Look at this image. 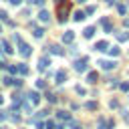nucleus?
<instances>
[{
  "instance_id": "9d476101",
  "label": "nucleus",
  "mask_w": 129,
  "mask_h": 129,
  "mask_svg": "<svg viewBox=\"0 0 129 129\" xmlns=\"http://www.w3.org/2000/svg\"><path fill=\"white\" fill-rule=\"evenodd\" d=\"M73 40H75V32H73V30H67V32L62 34V42H64V44H71Z\"/></svg>"
},
{
  "instance_id": "39448f33",
  "label": "nucleus",
  "mask_w": 129,
  "mask_h": 129,
  "mask_svg": "<svg viewBox=\"0 0 129 129\" xmlns=\"http://www.w3.org/2000/svg\"><path fill=\"white\" fill-rule=\"evenodd\" d=\"M113 127H115V121H113V119L99 117V129H113Z\"/></svg>"
},
{
  "instance_id": "473e14b6",
  "label": "nucleus",
  "mask_w": 129,
  "mask_h": 129,
  "mask_svg": "<svg viewBox=\"0 0 129 129\" xmlns=\"http://www.w3.org/2000/svg\"><path fill=\"white\" fill-rule=\"evenodd\" d=\"M77 93H79V95H85V93H87V91H85V89H83V87H81V85H79V87H77Z\"/></svg>"
},
{
  "instance_id": "f8f14e48",
  "label": "nucleus",
  "mask_w": 129,
  "mask_h": 129,
  "mask_svg": "<svg viewBox=\"0 0 129 129\" xmlns=\"http://www.w3.org/2000/svg\"><path fill=\"white\" fill-rule=\"evenodd\" d=\"M56 119L69 123V121H71V113H67V111H56Z\"/></svg>"
},
{
  "instance_id": "79ce46f5",
  "label": "nucleus",
  "mask_w": 129,
  "mask_h": 129,
  "mask_svg": "<svg viewBox=\"0 0 129 129\" xmlns=\"http://www.w3.org/2000/svg\"><path fill=\"white\" fill-rule=\"evenodd\" d=\"M0 32H2V28H0Z\"/></svg>"
},
{
  "instance_id": "58836bf2",
  "label": "nucleus",
  "mask_w": 129,
  "mask_h": 129,
  "mask_svg": "<svg viewBox=\"0 0 129 129\" xmlns=\"http://www.w3.org/2000/svg\"><path fill=\"white\" fill-rule=\"evenodd\" d=\"M77 2H87V0H77Z\"/></svg>"
},
{
  "instance_id": "f03ea898",
  "label": "nucleus",
  "mask_w": 129,
  "mask_h": 129,
  "mask_svg": "<svg viewBox=\"0 0 129 129\" xmlns=\"http://www.w3.org/2000/svg\"><path fill=\"white\" fill-rule=\"evenodd\" d=\"M14 40L18 42V52H20V56H22V58H28V56L32 54V46H30L28 42H24V40L20 38V34H14Z\"/></svg>"
},
{
  "instance_id": "c85d7f7f",
  "label": "nucleus",
  "mask_w": 129,
  "mask_h": 129,
  "mask_svg": "<svg viewBox=\"0 0 129 129\" xmlns=\"http://www.w3.org/2000/svg\"><path fill=\"white\" fill-rule=\"evenodd\" d=\"M4 119H8V111H0V121H4Z\"/></svg>"
},
{
  "instance_id": "f704fd0d",
  "label": "nucleus",
  "mask_w": 129,
  "mask_h": 129,
  "mask_svg": "<svg viewBox=\"0 0 129 129\" xmlns=\"http://www.w3.org/2000/svg\"><path fill=\"white\" fill-rule=\"evenodd\" d=\"M20 2H22V0H10V4H14V6H18Z\"/></svg>"
},
{
  "instance_id": "bb28decb",
  "label": "nucleus",
  "mask_w": 129,
  "mask_h": 129,
  "mask_svg": "<svg viewBox=\"0 0 129 129\" xmlns=\"http://www.w3.org/2000/svg\"><path fill=\"white\" fill-rule=\"evenodd\" d=\"M46 99H48V103H56V97L52 93H46Z\"/></svg>"
},
{
  "instance_id": "4468645a",
  "label": "nucleus",
  "mask_w": 129,
  "mask_h": 129,
  "mask_svg": "<svg viewBox=\"0 0 129 129\" xmlns=\"http://www.w3.org/2000/svg\"><path fill=\"white\" fill-rule=\"evenodd\" d=\"M32 34H34V38H42V36H44V28L32 24Z\"/></svg>"
},
{
  "instance_id": "412c9836",
  "label": "nucleus",
  "mask_w": 129,
  "mask_h": 129,
  "mask_svg": "<svg viewBox=\"0 0 129 129\" xmlns=\"http://www.w3.org/2000/svg\"><path fill=\"white\" fill-rule=\"evenodd\" d=\"M16 71H18L20 75H24V77L28 75V67H26V64H18V67H16Z\"/></svg>"
},
{
  "instance_id": "7c9ffc66",
  "label": "nucleus",
  "mask_w": 129,
  "mask_h": 129,
  "mask_svg": "<svg viewBox=\"0 0 129 129\" xmlns=\"http://www.w3.org/2000/svg\"><path fill=\"white\" fill-rule=\"evenodd\" d=\"M8 73H10V75H14V73H18V71H16V67H14V64H10V67H8Z\"/></svg>"
},
{
  "instance_id": "0eeeda50",
  "label": "nucleus",
  "mask_w": 129,
  "mask_h": 129,
  "mask_svg": "<svg viewBox=\"0 0 129 129\" xmlns=\"http://www.w3.org/2000/svg\"><path fill=\"white\" fill-rule=\"evenodd\" d=\"M101 26H103V30H105L107 34H111V32H113V24H111V20H109L107 16H103V18H101Z\"/></svg>"
},
{
  "instance_id": "5701e85b",
  "label": "nucleus",
  "mask_w": 129,
  "mask_h": 129,
  "mask_svg": "<svg viewBox=\"0 0 129 129\" xmlns=\"http://www.w3.org/2000/svg\"><path fill=\"white\" fill-rule=\"evenodd\" d=\"M46 115H48V111H38V113H36V117H34L32 121H36V119H44Z\"/></svg>"
},
{
  "instance_id": "6e6552de",
  "label": "nucleus",
  "mask_w": 129,
  "mask_h": 129,
  "mask_svg": "<svg viewBox=\"0 0 129 129\" xmlns=\"http://www.w3.org/2000/svg\"><path fill=\"white\" fill-rule=\"evenodd\" d=\"M48 64H50V58H48V56L38 58V71H40V73H42V71H46V69H48Z\"/></svg>"
},
{
  "instance_id": "4be33fe9",
  "label": "nucleus",
  "mask_w": 129,
  "mask_h": 129,
  "mask_svg": "<svg viewBox=\"0 0 129 129\" xmlns=\"http://www.w3.org/2000/svg\"><path fill=\"white\" fill-rule=\"evenodd\" d=\"M85 109H89V111H97V103H95V101H87V103H85Z\"/></svg>"
},
{
  "instance_id": "f257e3e1",
  "label": "nucleus",
  "mask_w": 129,
  "mask_h": 129,
  "mask_svg": "<svg viewBox=\"0 0 129 129\" xmlns=\"http://www.w3.org/2000/svg\"><path fill=\"white\" fill-rule=\"evenodd\" d=\"M69 12H71V2L69 0H56V16H58V22L60 24L67 22Z\"/></svg>"
},
{
  "instance_id": "dca6fc26",
  "label": "nucleus",
  "mask_w": 129,
  "mask_h": 129,
  "mask_svg": "<svg viewBox=\"0 0 129 129\" xmlns=\"http://www.w3.org/2000/svg\"><path fill=\"white\" fill-rule=\"evenodd\" d=\"M97 81H99V75H97L95 71H91V73L87 75V83H91V85H93V83H97Z\"/></svg>"
},
{
  "instance_id": "c756f323",
  "label": "nucleus",
  "mask_w": 129,
  "mask_h": 129,
  "mask_svg": "<svg viewBox=\"0 0 129 129\" xmlns=\"http://www.w3.org/2000/svg\"><path fill=\"white\" fill-rule=\"evenodd\" d=\"M95 10H97V8H95V6H89V8H87V10H85V14H93V12H95Z\"/></svg>"
},
{
  "instance_id": "1a4fd4ad",
  "label": "nucleus",
  "mask_w": 129,
  "mask_h": 129,
  "mask_svg": "<svg viewBox=\"0 0 129 129\" xmlns=\"http://www.w3.org/2000/svg\"><path fill=\"white\" fill-rule=\"evenodd\" d=\"M64 81H67V73H64V71H56V73H54V83H56V85H62Z\"/></svg>"
},
{
  "instance_id": "20e7f679",
  "label": "nucleus",
  "mask_w": 129,
  "mask_h": 129,
  "mask_svg": "<svg viewBox=\"0 0 129 129\" xmlns=\"http://www.w3.org/2000/svg\"><path fill=\"white\" fill-rule=\"evenodd\" d=\"M24 99H26V101H28V103H30V105H32V107H36V105H38V103H40V95H38V93H36V91H28V93H26V97H24Z\"/></svg>"
},
{
  "instance_id": "393cba45",
  "label": "nucleus",
  "mask_w": 129,
  "mask_h": 129,
  "mask_svg": "<svg viewBox=\"0 0 129 129\" xmlns=\"http://www.w3.org/2000/svg\"><path fill=\"white\" fill-rule=\"evenodd\" d=\"M117 10H119V14H125L127 12V6L125 4H117Z\"/></svg>"
},
{
  "instance_id": "aec40b11",
  "label": "nucleus",
  "mask_w": 129,
  "mask_h": 129,
  "mask_svg": "<svg viewBox=\"0 0 129 129\" xmlns=\"http://www.w3.org/2000/svg\"><path fill=\"white\" fill-rule=\"evenodd\" d=\"M107 52H109L111 56H119V52H121V50H119L117 46H107Z\"/></svg>"
},
{
  "instance_id": "2f4dec72",
  "label": "nucleus",
  "mask_w": 129,
  "mask_h": 129,
  "mask_svg": "<svg viewBox=\"0 0 129 129\" xmlns=\"http://www.w3.org/2000/svg\"><path fill=\"white\" fill-rule=\"evenodd\" d=\"M109 107H111V109H117V107H119V103H117V101H115V99H113V101H111V103H109Z\"/></svg>"
},
{
  "instance_id": "ea45409f",
  "label": "nucleus",
  "mask_w": 129,
  "mask_h": 129,
  "mask_svg": "<svg viewBox=\"0 0 129 129\" xmlns=\"http://www.w3.org/2000/svg\"><path fill=\"white\" fill-rule=\"evenodd\" d=\"M0 129H8V127H0Z\"/></svg>"
},
{
  "instance_id": "2eb2a0df",
  "label": "nucleus",
  "mask_w": 129,
  "mask_h": 129,
  "mask_svg": "<svg viewBox=\"0 0 129 129\" xmlns=\"http://www.w3.org/2000/svg\"><path fill=\"white\" fill-rule=\"evenodd\" d=\"M93 34H95V26H87V28L83 30V36H85V38H93Z\"/></svg>"
},
{
  "instance_id": "f3484780",
  "label": "nucleus",
  "mask_w": 129,
  "mask_h": 129,
  "mask_svg": "<svg viewBox=\"0 0 129 129\" xmlns=\"http://www.w3.org/2000/svg\"><path fill=\"white\" fill-rule=\"evenodd\" d=\"M85 16H87V14H85V12H83V10H77V12H75V14H73V18H75V20H77V22H81V20H85Z\"/></svg>"
},
{
  "instance_id": "e433bc0d",
  "label": "nucleus",
  "mask_w": 129,
  "mask_h": 129,
  "mask_svg": "<svg viewBox=\"0 0 129 129\" xmlns=\"http://www.w3.org/2000/svg\"><path fill=\"white\" fill-rule=\"evenodd\" d=\"M107 2H109V4H117L119 0H107Z\"/></svg>"
},
{
  "instance_id": "6ab92c4d",
  "label": "nucleus",
  "mask_w": 129,
  "mask_h": 129,
  "mask_svg": "<svg viewBox=\"0 0 129 129\" xmlns=\"http://www.w3.org/2000/svg\"><path fill=\"white\" fill-rule=\"evenodd\" d=\"M107 46H109V44H107V40H99V42L95 44V48H97V50H107Z\"/></svg>"
},
{
  "instance_id": "a19ab883",
  "label": "nucleus",
  "mask_w": 129,
  "mask_h": 129,
  "mask_svg": "<svg viewBox=\"0 0 129 129\" xmlns=\"http://www.w3.org/2000/svg\"><path fill=\"white\" fill-rule=\"evenodd\" d=\"M0 67H4V64H2V60H0Z\"/></svg>"
},
{
  "instance_id": "ddd939ff",
  "label": "nucleus",
  "mask_w": 129,
  "mask_h": 129,
  "mask_svg": "<svg viewBox=\"0 0 129 129\" xmlns=\"http://www.w3.org/2000/svg\"><path fill=\"white\" fill-rule=\"evenodd\" d=\"M38 20L44 22V24L50 22V14H48V10H40V12H38Z\"/></svg>"
},
{
  "instance_id": "c9c22d12",
  "label": "nucleus",
  "mask_w": 129,
  "mask_h": 129,
  "mask_svg": "<svg viewBox=\"0 0 129 129\" xmlns=\"http://www.w3.org/2000/svg\"><path fill=\"white\" fill-rule=\"evenodd\" d=\"M123 24H125V26L129 28V18H125V20H123Z\"/></svg>"
},
{
  "instance_id": "a878e982",
  "label": "nucleus",
  "mask_w": 129,
  "mask_h": 129,
  "mask_svg": "<svg viewBox=\"0 0 129 129\" xmlns=\"http://www.w3.org/2000/svg\"><path fill=\"white\" fill-rule=\"evenodd\" d=\"M44 87H46V83H44L42 79H38V81H36V89H44Z\"/></svg>"
},
{
  "instance_id": "7ed1b4c3",
  "label": "nucleus",
  "mask_w": 129,
  "mask_h": 129,
  "mask_svg": "<svg viewBox=\"0 0 129 129\" xmlns=\"http://www.w3.org/2000/svg\"><path fill=\"white\" fill-rule=\"evenodd\" d=\"M87 62H89V58L87 56H83V58H77L73 64H75V71L77 73H85L87 71Z\"/></svg>"
},
{
  "instance_id": "4c0bfd02",
  "label": "nucleus",
  "mask_w": 129,
  "mask_h": 129,
  "mask_svg": "<svg viewBox=\"0 0 129 129\" xmlns=\"http://www.w3.org/2000/svg\"><path fill=\"white\" fill-rule=\"evenodd\" d=\"M2 103H4V99H2V95H0V105H2Z\"/></svg>"
},
{
  "instance_id": "cd10ccee",
  "label": "nucleus",
  "mask_w": 129,
  "mask_h": 129,
  "mask_svg": "<svg viewBox=\"0 0 129 129\" xmlns=\"http://www.w3.org/2000/svg\"><path fill=\"white\" fill-rule=\"evenodd\" d=\"M54 127V121H44V129H52Z\"/></svg>"
},
{
  "instance_id": "9b49d317",
  "label": "nucleus",
  "mask_w": 129,
  "mask_h": 129,
  "mask_svg": "<svg viewBox=\"0 0 129 129\" xmlns=\"http://www.w3.org/2000/svg\"><path fill=\"white\" fill-rule=\"evenodd\" d=\"M48 50H50L52 54H56V56H62V54H64L62 46H58V44H50V46H48Z\"/></svg>"
},
{
  "instance_id": "423d86ee",
  "label": "nucleus",
  "mask_w": 129,
  "mask_h": 129,
  "mask_svg": "<svg viewBox=\"0 0 129 129\" xmlns=\"http://www.w3.org/2000/svg\"><path fill=\"white\" fill-rule=\"evenodd\" d=\"M97 64H99L103 71H111V69H115V67H117V62H115V60H105V58H103V60H99Z\"/></svg>"
},
{
  "instance_id": "72a5a7b5",
  "label": "nucleus",
  "mask_w": 129,
  "mask_h": 129,
  "mask_svg": "<svg viewBox=\"0 0 129 129\" xmlns=\"http://www.w3.org/2000/svg\"><path fill=\"white\" fill-rule=\"evenodd\" d=\"M52 129H64V127H62L60 123H54V127H52Z\"/></svg>"
},
{
  "instance_id": "a211bd4d",
  "label": "nucleus",
  "mask_w": 129,
  "mask_h": 129,
  "mask_svg": "<svg viewBox=\"0 0 129 129\" xmlns=\"http://www.w3.org/2000/svg\"><path fill=\"white\" fill-rule=\"evenodd\" d=\"M115 34H117V40H119V42L129 40V32H115Z\"/></svg>"
},
{
  "instance_id": "b1692460",
  "label": "nucleus",
  "mask_w": 129,
  "mask_h": 129,
  "mask_svg": "<svg viewBox=\"0 0 129 129\" xmlns=\"http://www.w3.org/2000/svg\"><path fill=\"white\" fill-rule=\"evenodd\" d=\"M119 89L127 93V91H129V83H127V81H123V83H119Z\"/></svg>"
}]
</instances>
